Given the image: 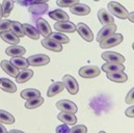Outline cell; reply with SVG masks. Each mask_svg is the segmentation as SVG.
Masks as SVG:
<instances>
[{
  "label": "cell",
  "instance_id": "1",
  "mask_svg": "<svg viewBox=\"0 0 134 133\" xmlns=\"http://www.w3.org/2000/svg\"><path fill=\"white\" fill-rule=\"evenodd\" d=\"M124 37L121 33H112L109 36H107L106 38H104L102 42H100V47L102 49H109L112 47H115L118 45H120L123 42Z\"/></svg>",
  "mask_w": 134,
  "mask_h": 133
},
{
  "label": "cell",
  "instance_id": "2",
  "mask_svg": "<svg viewBox=\"0 0 134 133\" xmlns=\"http://www.w3.org/2000/svg\"><path fill=\"white\" fill-rule=\"evenodd\" d=\"M108 9L113 16H115L120 19H128V15H129L128 10L122 4H120L115 1H111L108 3Z\"/></svg>",
  "mask_w": 134,
  "mask_h": 133
},
{
  "label": "cell",
  "instance_id": "3",
  "mask_svg": "<svg viewBox=\"0 0 134 133\" xmlns=\"http://www.w3.org/2000/svg\"><path fill=\"white\" fill-rule=\"evenodd\" d=\"M63 83H64L65 87L67 88V91L71 95H76L78 93V90H79L78 82L73 76L65 75L64 78H63Z\"/></svg>",
  "mask_w": 134,
  "mask_h": 133
},
{
  "label": "cell",
  "instance_id": "4",
  "mask_svg": "<svg viewBox=\"0 0 134 133\" xmlns=\"http://www.w3.org/2000/svg\"><path fill=\"white\" fill-rule=\"evenodd\" d=\"M27 62H28L29 66H42L47 65V64H49L50 58H49L48 55H45V54H35V55L29 56L27 58Z\"/></svg>",
  "mask_w": 134,
  "mask_h": 133
},
{
  "label": "cell",
  "instance_id": "5",
  "mask_svg": "<svg viewBox=\"0 0 134 133\" xmlns=\"http://www.w3.org/2000/svg\"><path fill=\"white\" fill-rule=\"evenodd\" d=\"M101 70L96 66H85L79 70V75L83 78H95L100 75Z\"/></svg>",
  "mask_w": 134,
  "mask_h": 133
},
{
  "label": "cell",
  "instance_id": "6",
  "mask_svg": "<svg viewBox=\"0 0 134 133\" xmlns=\"http://www.w3.org/2000/svg\"><path fill=\"white\" fill-rule=\"evenodd\" d=\"M76 30L80 34V36L82 38H84L86 42H93L94 34H93V31L91 30V28L86 24H84V23H78L76 25Z\"/></svg>",
  "mask_w": 134,
  "mask_h": 133
},
{
  "label": "cell",
  "instance_id": "7",
  "mask_svg": "<svg viewBox=\"0 0 134 133\" xmlns=\"http://www.w3.org/2000/svg\"><path fill=\"white\" fill-rule=\"evenodd\" d=\"M56 107L60 110V111H65V112H72V113H76L78 110L77 105L70 101V100H60L56 103Z\"/></svg>",
  "mask_w": 134,
  "mask_h": 133
},
{
  "label": "cell",
  "instance_id": "8",
  "mask_svg": "<svg viewBox=\"0 0 134 133\" xmlns=\"http://www.w3.org/2000/svg\"><path fill=\"white\" fill-rule=\"evenodd\" d=\"M102 58L106 60L107 63H118V64H124L125 57L116 52L112 51H105L102 53Z\"/></svg>",
  "mask_w": 134,
  "mask_h": 133
},
{
  "label": "cell",
  "instance_id": "9",
  "mask_svg": "<svg viewBox=\"0 0 134 133\" xmlns=\"http://www.w3.org/2000/svg\"><path fill=\"white\" fill-rule=\"evenodd\" d=\"M36 29L40 34H42L44 37H49L50 34H51V27L50 25L48 24V22L43 19V18H40L37 19L36 21Z\"/></svg>",
  "mask_w": 134,
  "mask_h": 133
},
{
  "label": "cell",
  "instance_id": "10",
  "mask_svg": "<svg viewBox=\"0 0 134 133\" xmlns=\"http://www.w3.org/2000/svg\"><path fill=\"white\" fill-rule=\"evenodd\" d=\"M42 46L45 47L46 49H48L50 51H54V52H60L63 50L62 44H59L58 42L54 41L51 37H45L42 41Z\"/></svg>",
  "mask_w": 134,
  "mask_h": 133
},
{
  "label": "cell",
  "instance_id": "11",
  "mask_svg": "<svg viewBox=\"0 0 134 133\" xmlns=\"http://www.w3.org/2000/svg\"><path fill=\"white\" fill-rule=\"evenodd\" d=\"M54 28L59 32H74L76 31V25L70 21L56 22L54 24Z\"/></svg>",
  "mask_w": 134,
  "mask_h": 133
},
{
  "label": "cell",
  "instance_id": "12",
  "mask_svg": "<svg viewBox=\"0 0 134 133\" xmlns=\"http://www.w3.org/2000/svg\"><path fill=\"white\" fill-rule=\"evenodd\" d=\"M115 30H116V25H115L114 23L105 25L100 31H99V33H98V35H97V41L100 43L104 38H106L107 36H109L110 34L115 32Z\"/></svg>",
  "mask_w": 134,
  "mask_h": 133
},
{
  "label": "cell",
  "instance_id": "13",
  "mask_svg": "<svg viewBox=\"0 0 134 133\" xmlns=\"http://www.w3.org/2000/svg\"><path fill=\"white\" fill-rule=\"evenodd\" d=\"M70 12L74 15H77V16H85V15L90 14L91 8L87 5L78 2V3H76L70 7Z\"/></svg>",
  "mask_w": 134,
  "mask_h": 133
},
{
  "label": "cell",
  "instance_id": "14",
  "mask_svg": "<svg viewBox=\"0 0 134 133\" xmlns=\"http://www.w3.org/2000/svg\"><path fill=\"white\" fill-rule=\"evenodd\" d=\"M57 119L59 121H62L64 124H66V125H75L76 122H77V118H76L75 113H72V112L62 111L57 115Z\"/></svg>",
  "mask_w": 134,
  "mask_h": 133
},
{
  "label": "cell",
  "instance_id": "15",
  "mask_svg": "<svg viewBox=\"0 0 134 133\" xmlns=\"http://www.w3.org/2000/svg\"><path fill=\"white\" fill-rule=\"evenodd\" d=\"M0 66L3 69V71L7 75H9L12 77H15L16 78L18 76V74H19V70L14 66L10 62H8V60H2L1 64H0Z\"/></svg>",
  "mask_w": 134,
  "mask_h": 133
},
{
  "label": "cell",
  "instance_id": "16",
  "mask_svg": "<svg viewBox=\"0 0 134 133\" xmlns=\"http://www.w3.org/2000/svg\"><path fill=\"white\" fill-rule=\"evenodd\" d=\"M0 34H1V38H2L5 43H8V44H10V45H18V43L20 42V40H19L20 37L17 36L12 30L3 31V32L0 33Z\"/></svg>",
  "mask_w": 134,
  "mask_h": 133
},
{
  "label": "cell",
  "instance_id": "17",
  "mask_svg": "<svg viewBox=\"0 0 134 133\" xmlns=\"http://www.w3.org/2000/svg\"><path fill=\"white\" fill-rule=\"evenodd\" d=\"M98 18H99V21L103 25H107V24H111L114 22V19L113 17L109 14V12L105 8H101L100 10L98 12Z\"/></svg>",
  "mask_w": 134,
  "mask_h": 133
},
{
  "label": "cell",
  "instance_id": "18",
  "mask_svg": "<svg viewBox=\"0 0 134 133\" xmlns=\"http://www.w3.org/2000/svg\"><path fill=\"white\" fill-rule=\"evenodd\" d=\"M107 78L113 82H119L123 83L128 80V76L123 72H112V73H107Z\"/></svg>",
  "mask_w": 134,
  "mask_h": 133
},
{
  "label": "cell",
  "instance_id": "19",
  "mask_svg": "<svg viewBox=\"0 0 134 133\" xmlns=\"http://www.w3.org/2000/svg\"><path fill=\"white\" fill-rule=\"evenodd\" d=\"M102 70L106 73H112V72H123L125 70V66L123 64L118 63H106L102 66Z\"/></svg>",
  "mask_w": 134,
  "mask_h": 133
},
{
  "label": "cell",
  "instance_id": "20",
  "mask_svg": "<svg viewBox=\"0 0 134 133\" xmlns=\"http://www.w3.org/2000/svg\"><path fill=\"white\" fill-rule=\"evenodd\" d=\"M22 29L25 35H27L28 37L32 38V40H37L40 37V33L37 31V29L34 27L30 24H22Z\"/></svg>",
  "mask_w": 134,
  "mask_h": 133
},
{
  "label": "cell",
  "instance_id": "21",
  "mask_svg": "<svg viewBox=\"0 0 134 133\" xmlns=\"http://www.w3.org/2000/svg\"><path fill=\"white\" fill-rule=\"evenodd\" d=\"M6 54L12 56V57H15V56H22L26 50L24 47H21V46H18V45H12L10 47H8L6 50H5Z\"/></svg>",
  "mask_w": 134,
  "mask_h": 133
},
{
  "label": "cell",
  "instance_id": "22",
  "mask_svg": "<svg viewBox=\"0 0 134 133\" xmlns=\"http://www.w3.org/2000/svg\"><path fill=\"white\" fill-rule=\"evenodd\" d=\"M64 88H65V85H64L63 82H59V81L54 82V83H52L49 86L48 92H47V95H48V97H54L57 94L62 93L64 91Z\"/></svg>",
  "mask_w": 134,
  "mask_h": 133
},
{
  "label": "cell",
  "instance_id": "23",
  "mask_svg": "<svg viewBox=\"0 0 134 133\" xmlns=\"http://www.w3.org/2000/svg\"><path fill=\"white\" fill-rule=\"evenodd\" d=\"M0 87L6 93H15L17 91V86L14 82H12L9 79L1 78L0 79Z\"/></svg>",
  "mask_w": 134,
  "mask_h": 133
},
{
  "label": "cell",
  "instance_id": "24",
  "mask_svg": "<svg viewBox=\"0 0 134 133\" xmlns=\"http://www.w3.org/2000/svg\"><path fill=\"white\" fill-rule=\"evenodd\" d=\"M50 18L53 19V20H56L57 22H63V21H69L70 17L68 16L67 13H65L64 10L62 9H56V10H53L49 14Z\"/></svg>",
  "mask_w": 134,
  "mask_h": 133
},
{
  "label": "cell",
  "instance_id": "25",
  "mask_svg": "<svg viewBox=\"0 0 134 133\" xmlns=\"http://www.w3.org/2000/svg\"><path fill=\"white\" fill-rule=\"evenodd\" d=\"M10 63L16 66L18 70H25V69H27L28 66H29L27 59L23 58L22 56H15V57H13L10 59Z\"/></svg>",
  "mask_w": 134,
  "mask_h": 133
},
{
  "label": "cell",
  "instance_id": "26",
  "mask_svg": "<svg viewBox=\"0 0 134 133\" xmlns=\"http://www.w3.org/2000/svg\"><path fill=\"white\" fill-rule=\"evenodd\" d=\"M32 76H34V72H32V70L25 69V70H23L21 73L18 74V76L16 77V80H17L18 83H24V82L28 81L29 79H31Z\"/></svg>",
  "mask_w": 134,
  "mask_h": 133
},
{
  "label": "cell",
  "instance_id": "27",
  "mask_svg": "<svg viewBox=\"0 0 134 133\" xmlns=\"http://www.w3.org/2000/svg\"><path fill=\"white\" fill-rule=\"evenodd\" d=\"M48 9V5L46 3H34L29 6L28 10L32 14H44Z\"/></svg>",
  "mask_w": 134,
  "mask_h": 133
},
{
  "label": "cell",
  "instance_id": "28",
  "mask_svg": "<svg viewBox=\"0 0 134 133\" xmlns=\"http://www.w3.org/2000/svg\"><path fill=\"white\" fill-rule=\"evenodd\" d=\"M0 123L5 125H12L15 123V118L9 112L0 109Z\"/></svg>",
  "mask_w": 134,
  "mask_h": 133
},
{
  "label": "cell",
  "instance_id": "29",
  "mask_svg": "<svg viewBox=\"0 0 134 133\" xmlns=\"http://www.w3.org/2000/svg\"><path fill=\"white\" fill-rule=\"evenodd\" d=\"M40 96H41V93L35 88H26V90L21 92V97L25 100L36 98V97H40Z\"/></svg>",
  "mask_w": 134,
  "mask_h": 133
},
{
  "label": "cell",
  "instance_id": "30",
  "mask_svg": "<svg viewBox=\"0 0 134 133\" xmlns=\"http://www.w3.org/2000/svg\"><path fill=\"white\" fill-rule=\"evenodd\" d=\"M43 103H44V99L40 96V97H36V98L27 100V102L25 103V107L28 108V109H34V108L40 107Z\"/></svg>",
  "mask_w": 134,
  "mask_h": 133
},
{
  "label": "cell",
  "instance_id": "31",
  "mask_svg": "<svg viewBox=\"0 0 134 133\" xmlns=\"http://www.w3.org/2000/svg\"><path fill=\"white\" fill-rule=\"evenodd\" d=\"M14 8V0H3L2 2V10L3 17H8Z\"/></svg>",
  "mask_w": 134,
  "mask_h": 133
},
{
  "label": "cell",
  "instance_id": "32",
  "mask_svg": "<svg viewBox=\"0 0 134 133\" xmlns=\"http://www.w3.org/2000/svg\"><path fill=\"white\" fill-rule=\"evenodd\" d=\"M10 30L19 37H23L25 35L23 32V29H22V24H20L18 21H12Z\"/></svg>",
  "mask_w": 134,
  "mask_h": 133
},
{
  "label": "cell",
  "instance_id": "33",
  "mask_svg": "<svg viewBox=\"0 0 134 133\" xmlns=\"http://www.w3.org/2000/svg\"><path fill=\"white\" fill-rule=\"evenodd\" d=\"M49 37L53 38L54 41L58 42L59 44H68L70 42V40H69V37H68L67 35L60 32H51Z\"/></svg>",
  "mask_w": 134,
  "mask_h": 133
},
{
  "label": "cell",
  "instance_id": "34",
  "mask_svg": "<svg viewBox=\"0 0 134 133\" xmlns=\"http://www.w3.org/2000/svg\"><path fill=\"white\" fill-rule=\"evenodd\" d=\"M79 0H57L56 3L60 7H71L72 5L78 3Z\"/></svg>",
  "mask_w": 134,
  "mask_h": 133
},
{
  "label": "cell",
  "instance_id": "35",
  "mask_svg": "<svg viewBox=\"0 0 134 133\" xmlns=\"http://www.w3.org/2000/svg\"><path fill=\"white\" fill-rule=\"evenodd\" d=\"M10 24L12 21L5 19V20H0V33L6 30H10Z\"/></svg>",
  "mask_w": 134,
  "mask_h": 133
},
{
  "label": "cell",
  "instance_id": "36",
  "mask_svg": "<svg viewBox=\"0 0 134 133\" xmlns=\"http://www.w3.org/2000/svg\"><path fill=\"white\" fill-rule=\"evenodd\" d=\"M87 131V128L84 125H77L70 129L69 132H76V133H85Z\"/></svg>",
  "mask_w": 134,
  "mask_h": 133
},
{
  "label": "cell",
  "instance_id": "37",
  "mask_svg": "<svg viewBox=\"0 0 134 133\" xmlns=\"http://www.w3.org/2000/svg\"><path fill=\"white\" fill-rule=\"evenodd\" d=\"M125 101L127 104H134V87L127 94Z\"/></svg>",
  "mask_w": 134,
  "mask_h": 133
},
{
  "label": "cell",
  "instance_id": "38",
  "mask_svg": "<svg viewBox=\"0 0 134 133\" xmlns=\"http://www.w3.org/2000/svg\"><path fill=\"white\" fill-rule=\"evenodd\" d=\"M125 113L129 118H134V106H130L129 108H127L126 111H125Z\"/></svg>",
  "mask_w": 134,
  "mask_h": 133
},
{
  "label": "cell",
  "instance_id": "39",
  "mask_svg": "<svg viewBox=\"0 0 134 133\" xmlns=\"http://www.w3.org/2000/svg\"><path fill=\"white\" fill-rule=\"evenodd\" d=\"M128 19H129L131 22H133V23H134V12L130 13V14L128 15Z\"/></svg>",
  "mask_w": 134,
  "mask_h": 133
},
{
  "label": "cell",
  "instance_id": "40",
  "mask_svg": "<svg viewBox=\"0 0 134 133\" xmlns=\"http://www.w3.org/2000/svg\"><path fill=\"white\" fill-rule=\"evenodd\" d=\"M49 0H32V2L34 3H46V2H48Z\"/></svg>",
  "mask_w": 134,
  "mask_h": 133
},
{
  "label": "cell",
  "instance_id": "41",
  "mask_svg": "<svg viewBox=\"0 0 134 133\" xmlns=\"http://www.w3.org/2000/svg\"><path fill=\"white\" fill-rule=\"evenodd\" d=\"M7 132V130L4 128V126L3 125H1V123H0V133H5Z\"/></svg>",
  "mask_w": 134,
  "mask_h": 133
},
{
  "label": "cell",
  "instance_id": "42",
  "mask_svg": "<svg viewBox=\"0 0 134 133\" xmlns=\"http://www.w3.org/2000/svg\"><path fill=\"white\" fill-rule=\"evenodd\" d=\"M2 17H3V10H2V5L0 4V20H2Z\"/></svg>",
  "mask_w": 134,
  "mask_h": 133
},
{
  "label": "cell",
  "instance_id": "43",
  "mask_svg": "<svg viewBox=\"0 0 134 133\" xmlns=\"http://www.w3.org/2000/svg\"><path fill=\"white\" fill-rule=\"evenodd\" d=\"M9 132H18V133H21L22 131H19V130H10Z\"/></svg>",
  "mask_w": 134,
  "mask_h": 133
},
{
  "label": "cell",
  "instance_id": "44",
  "mask_svg": "<svg viewBox=\"0 0 134 133\" xmlns=\"http://www.w3.org/2000/svg\"><path fill=\"white\" fill-rule=\"evenodd\" d=\"M132 47H133V49H134V43L132 44Z\"/></svg>",
  "mask_w": 134,
  "mask_h": 133
},
{
  "label": "cell",
  "instance_id": "45",
  "mask_svg": "<svg viewBox=\"0 0 134 133\" xmlns=\"http://www.w3.org/2000/svg\"><path fill=\"white\" fill-rule=\"evenodd\" d=\"M95 1H99V0H95Z\"/></svg>",
  "mask_w": 134,
  "mask_h": 133
}]
</instances>
